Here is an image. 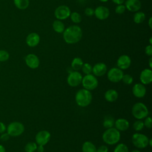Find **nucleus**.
<instances>
[{"label": "nucleus", "instance_id": "nucleus-1", "mask_svg": "<svg viewBox=\"0 0 152 152\" xmlns=\"http://www.w3.org/2000/svg\"><path fill=\"white\" fill-rule=\"evenodd\" d=\"M83 31L81 27L77 25L67 27L63 32V38L68 44H75L81 39Z\"/></svg>", "mask_w": 152, "mask_h": 152}, {"label": "nucleus", "instance_id": "nucleus-2", "mask_svg": "<svg viewBox=\"0 0 152 152\" xmlns=\"http://www.w3.org/2000/svg\"><path fill=\"white\" fill-rule=\"evenodd\" d=\"M121 138L120 131L115 128L107 129L102 135V140L104 143L108 145H114L117 144Z\"/></svg>", "mask_w": 152, "mask_h": 152}, {"label": "nucleus", "instance_id": "nucleus-3", "mask_svg": "<svg viewBox=\"0 0 152 152\" xmlns=\"http://www.w3.org/2000/svg\"><path fill=\"white\" fill-rule=\"evenodd\" d=\"M76 103L80 107H84L88 106L91 102L92 94L90 91L85 88L79 90L75 94Z\"/></svg>", "mask_w": 152, "mask_h": 152}, {"label": "nucleus", "instance_id": "nucleus-4", "mask_svg": "<svg viewBox=\"0 0 152 152\" xmlns=\"http://www.w3.org/2000/svg\"><path fill=\"white\" fill-rule=\"evenodd\" d=\"M132 114L137 119H142L148 116L149 112L147 107L141 102L135 103L132 107Z\"/></svg>", "mask_w": 152, "mask_h": 152}, {"label": "nucleus", "instance_id": "nucleus-5", "mask_svg": "<svg viewBox=\"0 0 152 152\" xmlns=\"http://www.w3.org/2000/svg\"><path fill=\"white\" fill-rule=\"evenodd\" d=\"M24 125L17 121H14L11 122L7 126V133L10 137H18L21 135L24 131Z\"/></svg>", "mask_w": 152, "mask_h": 152}, {"label": "nucleus", "instance_id": "nucleus-6", "mask_svg": "<svg viewBox=\"0 0 152 152\" xmlns=\"http://www.w3.org/2000/svg\"><path fill=\"white\" fill-rule=\"evenodd\" d=\"M149 138L141 133H135L132 136V142L138 148H144L148 145Z\"/></svg>", "mask_w": 152, "mask_h": 152}, {"label": "nucleus", "instance_id": "nucleus-7", "mask_svg": "<svg viewBox=\"0 0 152 152\" xmlns=\"http://www.w3.org/2000/svg\"><path fill=\"white\" fill-rule=\"evenodd\" d=\"M81 84L84 88L89 91L96 89L98 86V80L93 74H87L83 77Z\"/></svg>", "mask_w": 152, "mask_h": 152}, {"label": "nucleus", "instance_id": "nucleus-8", "mask_svg": "<svg viewBox=\"0 0 152 152\" xmlns=\"http://www.w3.org/2000/svg\"><path fill=\"white\" fill-rule=\"evenodd\" d=\"M124 72L122 69L119 68L113 67L110 68L107 74L108 80L112 83H118L121 81Z\"/></svg>", "mask_w": 152, "mask_h": 152}, {"label": "nucleus", "instance_id": "nucleus-9", "mask_svg": "<svg viewBox=\"0 0 152 152\" xmlns=\"http://www.w3.org/2000/svg\"><path fill=\"white\" fill-rule=\"evenodd\" d=\"M83 76L78 71H74L71 72L67 77V83L71 87H77L79 86L82 81Z\"/></svg>", "mask_w": 152, "mask_h": 152}, {"label": "nucleus", "instance_id": "nucleus-10", "mask_svg": "<svg viewBox=\"0 0 152 152\" xmlns=\"http://www.w3.org/2000/svg\"><path fill=\"white\" fill-rule=\"evenodd\" d=\"M55 17L59 20H65L68 18L71 14V10L68 7L62 5L57 7L55 11Z\"/></svg>", "mask_w": 152, "mask_h": 152}, {"label": "nucleus", "instance_id": "nucleus-11", "mask_svg": "<svg viewBox=\"0 0 152 152\" xmlns=\"http://www.w3.org/2000/svg\"><path fill=\"white\" fill-rule=\"evenodd\" d=\"M50 139V133L46 130H42L38 132L35 136L36 142L38 145L44 146Z\"/></svg>", "mask_w": 152, "mask_h": 152}, {"label": "nucleus", "instance_id": "nucleus-12", "mask_svg": "<svg viewBox=\"0 0 152 152\" xmlns=\"http://www.w3.org/2000/svg\"><path fill=\"white\" fill-rule=\"evenodd\" d=\"M26 65L31 69H36L38 68L40 64V61L37 55L33 53L27 55L25 58Z\"/></svg>", "mask_w": 152, "mask_h": 152}, {"label": "nucleus", "instance_id": "nucleus-13", "mask_svg": "<svg viewBox=\"0 0 152 152\" xmlns=\"http://www.w3.org/2000/svg\"><path fill=\"white\" fill-rule=\"evenodd\" d=\"M110 14V11L108 8L104 6H99L94 10V14L96 17L100 20H104L107 19Z\"/></svg>", "mask_w": 152, "mask_h": 152}, {"label": "nucleus", "instance_id": "nucleus-14", "mask_svg": "<svg viewBox=\"0 0 152 152\" xmlns=\"http://www.w3.org/2000/svg\"><path fill=\"white\" fill-rule=\"evenodd\" d=\"M118 68L122 70L128 69L131 64V59L130 57L127 55H122L120 56L117 60Z\"/></svg>", "mask_w": 152, "mask_h": 152}, {"label": "nucleus", "instance_id": "nucleus-15", "mask_svg": "<svg viewBox=\"0 0 152 152\" xmlns=\"http://www.w3.org/2000/svg\"><path fill=\"white\" fill-rule=\"evenodd\" d=\"M140 80L141 83L144 85L149 84L152 81V71L150 68H145L143 69L140 75Z\"/></svg>", "mask_w": 152, "mask_h": 152}, {"label": "nucleus", "instance_id": "nucleus-16", "mask_svg": "<svg viewBox=\"0 0 152 152\" xmlns=\"http://www.w3.org/2000/svg\"><path fill=\"white\" fill-rule=\"evenodd\" d=\"M132 94L137 98H142L146 94V88L142 83H136L132 87Z\"/></svg>", "mask_w": 152, "mask_h": 152}, {"label": "nucleus", "instance_id": "nucleus-17", "mask_svg": "<svg viewBox=\"0 0 152 152\" xmlns=\"http://www.w3.org/2000/svg\"><path fill=\"white\" fill-rule=\"evenodd\" d=\"M107 71V66L105 64L99 62L96 64L92 67V72L94 76L101 77L106 74Z\"/></svg>", "mask_w": 152, "mask_h": 152}, {"label": "nucleus", "instance_id": "nucleus-18", "mask_svg": "<svg viewBox=\"0 0 152 152\" xmlns=\"http://www.w3.org/2000/svg\"><path fill=\"white\" fill-rule=\"evenodd\" d=\"M125 8L131 12L138 11L141 7L140 0H126L125 1Z\"/></svg>", "mask_w": 152, "mask_h": 152}, {"label": "nucleus", "instance_id": "nucleus-19", "mask_svg": "<svg viewBox=\"0 0 152 152\" xmlns=\"http://www.w3.org/2000/svg\"><path fill=\"white\" fill-rule=\"evenodd\" d=\"M26 43L30 47H35L40 42V36L39 35L35 33L32 32L30 33L26 37Z\"/></svg>", "mask_w": 152, "mask_h": 152}, {"label": "nucleus", "instance_id": "nucleus-20", "mask_svg": "<svg viewBox=\"0 0 152 152\" xmlns=\"http://www.w3.org/2000/svg\"><path fill=\"white\" fill-rule=\"evenodd\" d=\"M114 125L119 131H125L129 128V123L126 119L119 118L115 121Z\"/></svg>", "mask_w": 152, "mask_h": 152}, {"label": "nucleus", "instance_id": "nucleus-21", "mask_svg": "<svg viewBox=\"0 0 152 152\" xmlns=\"http://www.w3.org/2000/svg\"><path fill=\"white\" fill-rule=\"evenodd\" d=\"M118 98V93L114 89L107 90L104 93V99L108 102H113Z\"/></svg>", "mask_w": 152, "mask_h": 152}, {"label": "nucleus", "instance_id": "nucleus-22", "mask_svg": "<svg viewBox=\"0 0 152 152\" xmlns=\"http://www.w3.org/2000/svg\"><path fill=\"white\" fill-rule=\"evenodd\" d=\"M96 147L95 145L90 141H86L82 145L83 152H96Z\"/></svg>", "mask_w": 152, "mask_h": 152}, {"label": "nucleus", "instance_id": "nucleus-23", "mask_svg": "<svg viewBox=\"0 0 152 152\" xmlns=\"http://www.w3.org/2000/svg\"><path fill=\"white\" fill-rule=\"evenodd\" d=\"M83 64V61L80 58L75 57L72 59L71 62V68L74 71H78L81 69Z\"/></svg>", "mask_w": 152, "mask_h": 152}, {"label": "nucleus", "instance_id": "nucleus-24", "mask_svg": "<svg viewBox=\"0 0 152 152\" xmlns=\"http://www.w3.org/2000/svg\"><path fill=\"white\" fill-rule=\"evenodd\" d=\"M52 27L54 31L58 33H62L65 30V26L64 23L59 20H56L53 21Z\"/></svg>", "mask_w": 152, "mask_h": 152}, {"label": "nucleus", "instance_id": "nucleus-25", "mask_svg": "<svg viewBox=\"0 0 152 152\" xmlns=\"http://www.w3.org/2000/svg\"><path fill=\"white\" fill-rule=\"evenodd\" d=\"M145 19V15L143 12L137 11L133 17V20L134 23L136 24L142 23Z\"/></svg>", "mask_w": 152, "mask_h": 152}, {"label": "nucleus", "instance_id": "nucleus-26", "mask_svg": "<svg viewBox=\"0 0 152 152\" xmlns=\"http://www.w3.org/2000/svg\"><path fill=\"white\" fill-rule=\"evenodd\" d=\"M115 124V119L114 118L111 116H106L104 117L103 125L104 128L108 129L110 128H112L114 126Z\"/></svg>", "mask_w": 152, "mask_h": 152}, {"label": "nucleus", "instance_id": "nucleus-27", "mask_svg": "<svg viewBox=\"0 0 152 152\" xmlns=\"http://www.w3.org/2000/svg\"><path fill=\"white\" fill-rule=\"evenodd\" d=\"M15 7L20 10H25L29 5V0H14Z\"/></svg>", "mask_w": 152, "mask_h": 152}, {"label": "nucleus", "instance_id": "nucleus-28", "mask_svg": "<svg viewBox=\"0 0 152 152\" xmlns=\"http://www.w3.org/2000/svg\"><path fill=\"white\" fill-rule=\"evenodd\" d=\"M37 144L34 142H28L24 147V150L26 152H34L36 151Z\"/></svg>", "mask_w": 152, "mask_h": 152}, {"label": "nucleus", "instance_id": "nucleus-29", "mask_svg": "<svg viewBox=\"0 0 152 152\" xmlns=\"http://www.w3.org/2000/svg\"><path fill=\"white\" fill-rule=\"evenodd\" d=\"M70 18L71 20L74 23H80L81 21V15L77 12H72L70 14Z\"/></svg>", "mask_w": 152, "mask_h": 152}, {"label": "nucleus", "instance_id": "nucleus-30", "mask_svg": "<svg viewBox=\"0 0 152 152\" xmlns=\"http://www.w3.org/2000/svg\"><path fill=\"white\" fill-rule=\"evenodd\" d=\"M132 127L135 131H140L144 127V122L141 121V119H137L134 122Z\"/></svg>", "mask_w": 152, "mask_h": 152}, {"label": "nucleus", "instance_id": "nucleus-31", "mask_svg": "<svg viewBox=\"0 0 152 152\" xmlns=\"http://www.w3.org/2000/svg\"><path fill=\"white\" fill-rule=\"evenodd\" d=\"M113 152H129V149L126 144L120 143L115 147Z\"/></svg>", "mask_w": 152, "mask_h": 152}, {"label": "nucleus", "instance_id": "nucleus-32", "mask_svg": "<svg viewBox=\"0 0 152 152\" xmlns=\"http://www.w3.org/2000/svg\"><path fill=\"white\" fill-rule=\"evenodd\" d=\"M82 71L84 74L86 75L90 74L92 72V66L91 65L88 63H84L83 64L82 68H81Z\"/></svg>", "mask_w": 152, "mask_h": 152}, {"label": "nucleus", "instance_id": "nucleus-33", "mask_svg": "<svg viewBox=\"0 0 152 152\" xmlns=\"http://www.w3.org/2000/svg\"><path fill=\"white\" fill-rule=\"evenodd\" d=\"M123 83L127 85H130L133 82V77L129 74H124L121 80Z\"/></svg>", "mask_w": 152, "mask_h": 152}, {"label": "nucleus", "instance_id": "nucleus-34", "mask_svg": "<svg viewBox=\"0 0 152 152\" xmlns=\"http://www.w3.org/2000/svg\"><path fill=\"white\" fill-rule=\"evenodd\" d=\"M10 58L9 53L5 50H0V62L7 61Z\"/></svg>", "mask_w": 152, "mask_h": 152}, {"label": "nucleus", "instance_id": "nucleus-35", "mask_svg": "<svg viewBox=\"0 0 152 152\" xmlns=\"http://www.w3.org/2000/svg\"><path fill=\"white\" fill-rule=\"evenodd\" d=\"M125 10H126L125 6L122 4H120L116 6L115 8V12L118 14H122L125 11Z\"/></svg>", "mask_w": 152, "mask_h": 152}, {"label": "nucleus", "instance_id": "nucleus-36", "mask_svg": "<svg viewBox=\"0 0 152 152\" xmlns=\"http://www.w3.org/2000/svg\"><path fill=\"white\" fill-rule=\"evenodd\" d=\"M144 126H145L147 128H151L152 126V119L151 117L147 116L145 118V121H144Z\"/></svg>", "mask_w": 152, "mask_h": 152}, {"label": "nucleus", "instance_id": "nucleus-37", "mask_svg": "<svg viewBox=\"0 0 152 152\" xmlns=\"http://www.w3.org/2000/svg\"><path fill=\"white\" fill-rule=\"evenodd\" d=\"M84 12H85L86 15L90 17V16H92L94 14V10L92 8L88 7V8H86Z\"/></svg>", "mask_w": 152, "mask_h": 152}, {"label": "nucleus", "instance_id": "nucleus-38", "mask_svg": "<svg viewBox=\"0 0 152 152\" xmlns=\"http://www.w3.org/2000/svg\"><path fill=\"white\" fill-rule=\"evenodd\" d=\"M145 53L147 56H152V46L151 45H147L145 48Z\"/></svg>", "mask_w": 152, "mask_h": 152}, {"label": "nucleus", "instance_id": "nucleus-39", "mask_svg": "<svg viewBox=\"0 0 152 152\" xmlns=\"http://www.w3.org/2000/svg\"><path fill=\"white\" fill-rule=\"evenodd\" d=\"M96 152H108V148L105 145H102L96 149Z\"/></svg>", "mask_w": 152, "mask_h": 152}, {"label": "nucleus", "instance_id": "nucleus-40", "mask_svg": "<svg viewBox=\"0 0 152 152\" xmlns=\"http://www.w3.org/2000/svg\"><path fill=\"white\" fill-rule=\"evenodd\" d=\"M10 137V135L7 132H6V133L4 132V133H2V134L1 135L0 139L2 141H6L9 140Z\"/></svg>", "mask_w": 152, "mask_h": 152}, {"label": "nucleus", "instance_id": "nucleus-41", "mask_svg": "<svg viewBox=\"0 0 152 152\" xmlns=\"http://www.w3.org/2000/svg\"><path fill=\"white\" fill-rule=\"evenodd\" d=\"M7 130L6 125L2 122H0V134L5 132V131Z\"/></svg>", "mask_w": 152, "mask_h": 152}, {"label": "nucleus", "instance_id": "nucleus-42", "mask_svg": "<svg viewBox=\"0 0 152 152\" xmlns=\"http://www.w3.org/2000/svg\"><path fill=\"white\" fill-rule=\"evenodd\" d=\"M112 1L113 2H114L115 4H116L117 5L122 4L125 2V0H112Z\"/></svg>", "mask_w": 152, "mask_h": 152}, {"label": "nucleus", "instance_id": "nucleus-43", "mask_svg": "<svg viewBox=\"0 0 152 152\" xmlns=\"http://www.w3.org/2000/svg\"><path fill=\"white\" fill-rule=\"evenodd\" d=\"M36 151L37 152H43L44 151V147L43 145H39L37 147V149H36Z\"/></svg>", "mask_w": 152, "mask_h": 152}, {"label": "nucleus", "instance_id": "nucleus-44", "mask_svg": "<svg viewBox=\"0 0 152 152\" xmlns=\"http://www.w3.org/2000/svg\"><path fill=\"white\" fill-rule=\"evenodd\" d=\"M0 152H6L5 147L1 144H0Z\"/></svg>", "mask_w": 152, "mask_h": 152}, {"label": "nucleus", "instance_id": "nucleus-45", "mask_svg": "<svg viewBox=\"0 0 152 152\" xmlns=\"http://www.w3.org/2000/svg\"><path fill=\"white\" fill-rule=\"evenodd\" d=\"M148 63H149V66H150V68L151 69L152 68V58L150 56V58L149 59V61H148Z\"/></svg>", "mask_w": 152, "mask_h": 152}, {"label": "nucleus", "instance_id": "nucleus-46", "mask_svg": "<svg viewBox=\"0 0 152 152\" xmlns=\"http://www.w3.org/2000/svg\"><path fill=\"white\" fill-rule=\"evenodd\" d=\"M151 19H152V18L151 17H150V18H149V21H148V26H149V27H150V28H151Z\"/></svg>", "mask_w": 152, "mask_h": 152}, {"label": "nucleus", "instance_id": "nucleus-47", "mask_svg": "<svg viewBox=\"0 0 152 152\" xmlns=\"http://www.w3.org/2000/svg\"><path fill=\"white\" fill-rule=\"evenodd\" d=\"M151 142H152V139H151V138L149 139V141H148V145H149L150 147L152 146V143H151Z\"/></svg>", "mask_w": 152, "mask_h": 152}, {"label": "nucleus", "instance_id": "nucleus-48", "mask_svg": "<svg viewBox=\"0 0 152 152\" xmlns=\"http://www.w3.org/2000/svg\"><path fill=\"white\" fill-rule=\"evenodd\" d=\"M131 152H141V151L140 150H134Z\"/></svg>", "mask_w": 152, "mask_h": 152}, {"label": "nucleus", "instance_id": "nucleus-49", "mask_svg": "<svg viewBox=\"0 0 152 152\" xmlns=\"http://www.w3.org/2000/svg\"><path fill=\"white\" fill-rule=\"evenodd\" d=\"M100 1H101V2H107L109 0H99Z\"/></svg>", "mask_w": 152, "mask_h": 152}, {"label": "nucleus", "instance_id": "nucleus-50", "mask_svg": "<svg viewBox=\"0 0 152 152\" xmlns=\"http://www.w3.org/2000/svg\"><path fill=\"white\" fill-rule=\"evenodd\" d=\"M152 44V42H151V37L150 38V45Z\"/></svg>", "mask_w": 152, "mask_h": 152}]
</instances>
